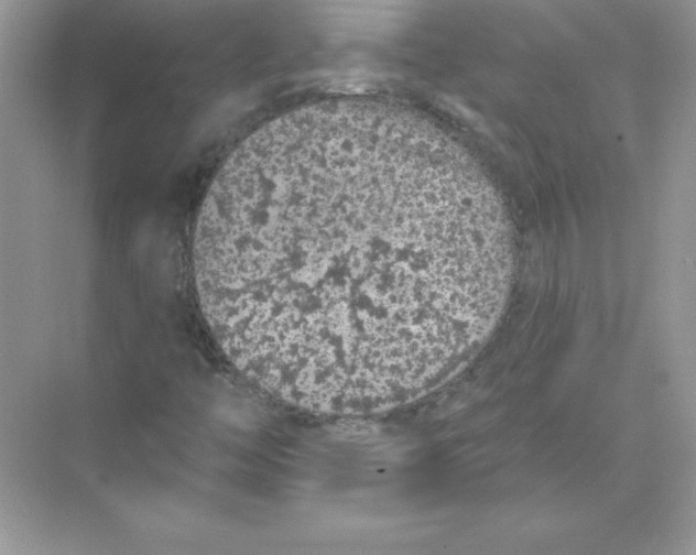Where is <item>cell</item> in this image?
Here are the masks:
<instances>
[{"mask_svg": "<svg viewBox=\"0 0 696 555\" xmlns=\"http://www.w3.org/2000/svg\"><path fill=\"white\" fill-rule=\"evenodd\" d=\"M194 272L244 374L298 406L361 414L432 392L474 357L513 260L474 168L391 107L337 101L278 118L228 157Z\"/></svg>", "mask_w": 696, "mask_h": 555, "instance_id": "obj_1", "label": "cell"}]
</instances>
